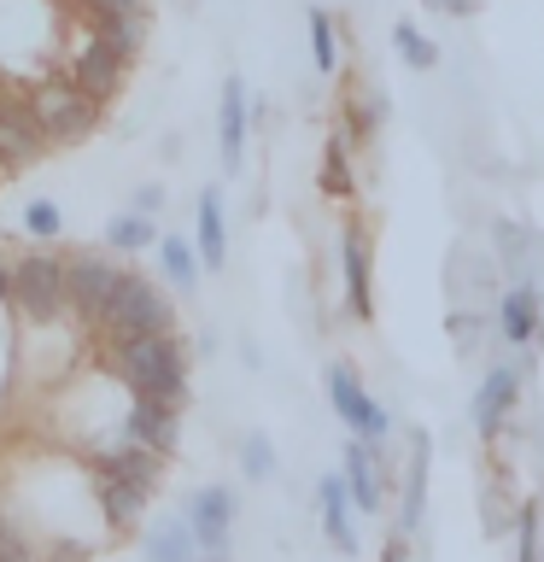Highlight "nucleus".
<instances>
[{
    "label": "nucleus",
    "instance_id": "nucleus-1",
    "mask_svg": "<svg viewBox=\"0 0 544 562\" xmlns=\"http://www.w3.org/2000/svg\"><path fill=\"white\" fill-rule=\"evenodd\" d=\"M105 369L123 393H140V398H170L182 404L188 398V358H182V340L175 334H135V340H117V346H100Z\"/></svg>",
    "mask_w": 544,
    "mask_h": 562
},
{
    "label": "nucleus",
    "instance_id": "nucleus-2",
    "mask_svg": "<svg viewBox=\"0 0 544 562\" xmlns=\"http://www.w3.org/2000/svg\"><path fill=\"white\" fill-rule=\"evenodd\" d=\"M88 334H94L100 346L135 340V334H175V311H170V299L158 293V281H147L140 270H117V288L100 305Z\"/></svg>",
    "mask_w": 544,
    "mask_h": 562
},
{
    "label": "nucleus",
    "instance_id": "nucleus-3",
    "mask_svg": "<svg viewBox=\"0 0 544 562\" xmlns=\"http://www.w3.org/2000/svg\"><path fill=\"white\" fill-rule=\"evenodd\" d=\"M12 311L24 316L30 328H59L70 316V293H65V252H35L12 258Z\"/></svg>",
    "mask_w": 544,
    "mask_h": 562
},
{
    "label": "nucleus",
    "instance_id": "nucleus-4",
    "mask_svg": "<svg viewBox=\"0 0 544 562\" xmlns=\"http://www.w3.org/2000/svg\"><path fill=\"white\" fill-rule=\"evenodd\" d=\"M30 105H35V117H42V130L53 147H77V140H88L105 123V105L100 100H88L77 82L65 77V70H53V77H42L30 88Z\"/></svg>",
    "mask_w": 544,
    "mask_h": 562
},
{
    "label": "nucleus",
    "instance_id": "nucleus-5",
    "mask_svg": "<svg viewBox=\"0 0 544 562\" xmlns=\"http://www.w3.org/2000/svg\"><path fill=\"white\" fill-rule=\"evenodd\" d=\"M47 153H53V140H47L42 117H35V105H30V88L0 82V176L42 165Z\"/></svg>",
    "mask_w": 544,
    "mask_h": 562
},
{
    "label": "nucleus",
    "instance_id": "nucleus-6",
    "mask_svg": "<svg viewBox=\"0 0 544 562\" xmlns=\"http://www.w3.org/2000/svg\"><path fill=\"white\" fill-rule=\"evenodd\" d=\"M112 288H117V263H112V252H70L65 258V293H70V316H77L82 328H94V316H100V305L112 299Z\"/></svg>",
    "mask_w": 544,
    "mask_h": 562
},
{
    "label": "nucleus",
    "instance_id": "nucleus-7",
    "mask_svg": "<svg viewBox=\"0 0 544 562\" xmlns=\"http://www.w3.org/2000/svg\"><path fill=\"white\" fill-rule=\"evenodd\" d=\"M123 439H135V446H147V451H158L170 463L175 446H182V404L129 393V411H123Z\"/></svg>",
    "mask_w": 544,
    "mask_h": 562
},
{
    "label": "nucleus",
    "instance_id": "nucleus-8",
    "mask_svg": "<svg viewBox=\"0 0 544 562\" xmlns=\"http://www.w3.org/2000/svg\"><path fill=\"white\" fill-rule=\"evenodd\" d=\"M65 77L82 88L88 100H100V105H112L123 94V82H129V59H117L112 47L100 42V35H88V42L70 53V65H65Z\"/></svg>",
    "mask_w": 544,
    "mask_h": 562
},
{
    "label": "nucleus",
    "instance_id": "nucleus-9",
    "mask_svg": "<svg viewBox=\"0 0 544 562\" xmlns=\"http://www.w3.org/2000/svg\"><path fill=\"white\" fill-rule=\"evenodd\" d=\"M328 404L340 411V422L358 439H369V446H381V439H386V411L363 393V381L351 375V363H328Z\"/></svg>",
    "mask_w": 544,
    "mask_h": 562
},
{
    "label": "nucleus",
    "instance_id": "nucleus-10",
    "mask_svg": "<svg viewBox=\"0 0 544 562\" xmlns=\"http://www.w3.org/2000/svg\"><path fill=\"white\" fill-rule=\"evenodd\" d=\"M235 492L228 486H200L188 498V527H193V544H200V551H228V527H235Z\"/></svg>",
    "mask_w": 544,
    "mask_h": 562
},
{
    "label": "nucleus",
    "instance_id": "nucleus-11",
    "mask_svg": "<svg viewBox=\"0 0 544 562\" xmlns=\"http://www.w3.org/2000/svg\"><path fill=\"white\" fill-rule=\"evenodd\" d=\"M246 130H252V100H246V82L240 77H223V94H217V153H223V170L235 176L240 158H246Z\"/></svg>",
    "mask_w": 544,
    "mask_h": 562
},
{
    "label": "nucleus",
    "instance_id": "nucleus-12",
    "mask_svg": "<svg viewBox=\"0 0 544 562\" xmlns=\"http://www.w3.org/2000/svg\"><path fill=\"white\" fill-rule=\"evenodd\" d=\"M94 474H117V481H129L140 492H158V481H165V457L135 446V439H117L112 451H94Z\"/></svg>",
    "mask_w": 544,
    "mask_h": 562
},
{
    "label": "nucleus",
    "instance_id": "nucleus-13",
    "mask_svg": "<svg viewBox=\"0 0 544 562\" xmlns=\"http://www.w3.org/2000/svg\"><path fill=\"white\" fill-rule=\"evenodd\" d=\"M94 498H100V516H105V527L123 539V533H135L140 527V516H147V498L152 492H140V486H129V481H117V474H94Z\"/></svg>",
    "mask_w": 544,
    "mask_h": 562
},
{
    "label": "nucleus",
    "instance_id": "nucleus-14",
    "mask_svg": "<svg viewBox=\"0 0 544 562\" xmlns=\"http://www.w3.org/2000/svg\"><path fill=\"white\" fill-rule=\"evenodd\" d=\"M193 246H200L205 270H223L228 263V223H223V193L200 188V205H193Z\"/></svg>",
    "mask_w": 544,
    "mask_h": 562
},
{
    "label": "nucleus",
    "instance_id": "nucleus-15",
    "mask_svg": "<svg viewBox=\"0 0 544 562\" xmlns=\"http://www.w3.org/2000/svg\"><path fill=\"white\" fill-rule=\"evenodd\" d=\"M515 393H521V369H515V363H498V369L486 375V386L474 393V428H480V439L498 434V422L509 416Z\"/></svg>",
    "mask_w": 544,
    "mask_h": 562
},
{
    "label": "nucleus",
    "instance_id": "nucleus-16",
    "mask_svg": "<svg viewBox=\"0 0 544 562\" xmlns=\"http://www.w3.org/2000/svg\"><path fill=\"white\" fill-rule=\"evenodd\" d=\"M316 498H322V533L340 557H358V527H351V492H345V474H322V486H316Z\"/></svg>",
    "mask_w": 544,
    "mask_h": 562
},
{
    "label": "nucleus",
    "instance_id": "nucleus-17",
    "mask_svg": "<svg viewBox=\"0 0 544 562\" xmlns=\"http://www.w3.org/2000/svg\"><path fill=\"white\" fill-rule=\"evenodd\" d=\"M88 35H100L117 59L135 65L140 47H147V35H152V12H105V18H88Z\"/></svg>",
    "mask_w": 544,
    "mask_h": 562
},
{
    "label": "nucleus",
    "instance_id": "nucleus-18",
    "mask_svg": "<svg viewBox=\"0 0 544 562\" xmlns=\"http://www.w3.org/2000/svg\"><path fill=\"white\" fill-rule=\"evenodd\" d=\"M140 557L147 562H200V544H193L188 516H165L140 533Z\"/></svg>",
    "mask_w": 544,
    "mask_h": 562
},
{
    "label": "nucleus",
    "instance_id": "nucleus-19",
    "mask_svg": "<svg viewBox=\"0 0 544 562\" xmlns=\"http://www.w3.org/2000/svg\"><path fill=\"white\" fill-rule=\"evenodd\" d=\"M345 492H351V504H358L363 516H375V509H381L375 446H369V439H358V434H351V446H345Z\"/></svg>",
    "mask_w": 544,
    "mask_h": 562
},
{
    "label": "nucleus",
    "instance_id": "nucleus-20",
    "mask_svg": "<svg viewBox=\"0 0 544 562\" xmlns=\"http://www.w3.org/2000/svg\"><path fill=\"white\" fill-rule=\"evenodd\" d=\"M340 263H345V305H351V316H369L375 311V299H369V240H363L358 223L340 235Z\"/></svg>",
    "mask_w": 544,
    "mask_h": 562
},
{
    "label": "nucleus",
    "instance_id": "nucleus-21",
    "mask_svg": "<svg viewBox=\"0 0 544 562\" xmlns=\"http://www.w3.org/2000/svg\"><path fill=\"white\" fill-rule=\"evenodd\" d=\"M158 270H165V281H175L182 293L200 288V246H193L188 235H158Z\"/></svg>",
    "mask_w": 544,
    "mask_h": 562
},
{
    "label": "nucleus",
    "instance_id": "nucleus-22",
    "mask_svg": "<svg viewBox=\"0 0 544 562\" xmlns=\"http://www.w3.org/2000/svg\"><path fill=\"white\" fill-rule=\"evenodd\" d=\"M158 217H140V211H117L112 223H105V252H147L158 246Z\"/></svg>",
    "mask_w": 544,
    "mask_h": 562
},
{
    "label": "nucleus",
    "instance_id": "nucleus-23",
    "mask_svg": "<svg viewBox=\"0 0 544 562\" xmlns=\"http://www.w3.org/2000/svg\"><path fill=\"white\" fill-rule=\"evenodd\" d=\"M498 323H503L509 340H533V328H539V305H533V293H526V288H509V293L498 299Z\"/></svg>",
    "mask_w": 544,
    "mask_h": 562
},
{
    "label": "nucleus",
    "instance_id": "nucleus-24",
    "mask_svg": "<svg viewBox=\"0 0 544 562\" xmlns=\"http://www.w3.org/2000/svg\"><path fill=\"white\" fill-rule=\"evenodd\" d=\"M421 504H428V434H416V457H410V492H404V533L421 521Z\"/></svg>",
    "mask_w": 544,
    "mask_h": 562
},
{
    "label": "nucleus",
    "instance_id": "nucleus-25",
    "mask_svg": "<svg viewBox=\"0 0 544 562\" xmlns=\"http://www.w3.org/2000/svg\"><path fill=\"white\" fill-rule=\"evenodd\" d=\"M310 59L322 77H333V65H340V35H333V18L322 7H310Z\"/></svg>",
    "mask_w": 544,
    "mask_h": 562
},
{
    "label": "nucleus",
    "instance_id": "nucleus-26",
    "mask_svg": "<svg viewBox=\"0 0 544 562\" xmlns=\"http://www.w3.org/2000/svg\"><path fill=\"white\" fill-rule=\"evenodd\" d=\"M393 47H398V59L410 65V70H433L439 65V47L416 24H393Z\"/></svg>",
    "mask_w": 544,
    "mask_h": 562
},
{
    "label": "nucleus",
    "instance_id": "nucleus-27",
    "mask_svg": "<svg viewBox=\"0 0 544 562\" xmlns=\"http://www.w3.org/2000/svg\"><path fill=\"white\" fill-rule=\"evenodd\" d=\"M345 147H351V135L340 130L328 140V153H322V193H333V200H345L351 193V165H345Z\"/></svg>",
    "mask_w": 544,
    "mask_h": 562
},
{
    "label": "nucleus",
    "instance_id": "nucleus-28",
    "mask_svg": "<svg viewBox=\"0 0 544 562\" xmlns=\"http://www.w3.org/2000/svg\"><path fill=\"white\" fill-rule=\"evenodd\" d=\"M240 474L246 481H270L275 474V446L263 434H240Z\"/></svg>",
    "mask_w": 544,
    "mask_h": 562
},
{
    "label": "nucleus",
    "instance_id": "nucleus-29",
    "mask_svg": "<svg viewBox=\"0 0 544 562\" xmlns=\"http://www.w3.org/2000/svg\"><path fill=\"white\" fill-rule=\"evenodd\" d=\"M24 235H35V240H59L65 235V211L59 205H53V200H30L24 205Z\"/></svg>",
    "mask_w": 544,
    "mask_h": 562
},
{
    "label": "nucleus",
    "instance_id": "nucleus-30",
    "mask_svg": "<svg viewBox=\"0 0 544 562\" xmlns=\"http://www.w3.org/2000/svg\"><path fill=\"white\" fill-rule=\"evenodd\" d=\"M0 562H35V544L24 539L12 509H0Z\"/></svg>",
    "mask_w": 544,
    "mask_h": 562
},
{
    "label": "nucleus",
    "instance_id": "nucleus-31",
    "mask_svg": "<svg viewBox=\"0 0 544 562\" xmlns=\"http://www.w3.org/2000/svg\"><path fill=\"white\" fill-rule=\"evenodd\" d=\"M129 211H140V217H158V211H165V188H158V182H140V188L129 193Z\"/></svg>",
    "mask_w": 544,
    "mask_h": 562
},
{
    "label": "nucleus",
    "instance_id": "nucleus-32",
    "mask_svg": "<svg viewBox=\"0 0 544 562\" xmlns=\"http://www.w3.org/2000/svg\"><path fill=\"white\" fill-rule=\"evenodd\" d=\"M88 18H105V12H147V0H77Z\"/></svg>",
    "mask_w": 544,
    "mask_h": 562
},
{
    "label": "nucleus",
    "instance_id": "nucleus-33",
    "mask_svg": "<svg viewBox=\"0 0 544 562\" xmlns=\"http://www.w3.org/2000/svg\"><path fill=\"white\" fill-rule=\"evenodd\" d=\"M533 516H539V509H526V516H521V562H539V533H533Z\"/></svg>",
    "mask_w": 544,
    "mask_h": 562
},
{
    "label": "nucleus",
    "instance_id": "nucleus-34",
    "mask_svg": "<svg viewBox=\"0 0 544 562\" xmlns=\"http://www.w3.org/2000/svg\"><path fill=\"white\" fill-rule=\"evenodd\" d=\"M428 12H456V18H474V0H421Z\"/></svg>",
    "mask_w": 544,
    "mask_h": 562
},
{
    "label": "nucleus",
    "instance_id": "nucleus-35",
    "mask_svg": "<svg viewBox=\"0 0 544 562\" xmlns=\"http://www.w3.org/2000/svg\"><path fill=\"white\" fill-rule=\"evenodd\" d=\"M386 562H410V544H404V533L386 539Z\"/></svg>",
    "mask_w": 544,
    "mask_h": 562
},
{
    "label": "nucleus",
    "instance_id": "nucleus-36",
    "mask_svg": "<svg viewBox=\"0 0 544 562\" xmlns=\"http://www.w3.org/2000/svg\"><path fill=\"white\" fill-rule=\"evenodd\" d=\"M0 305H12V263L0 258Z\"/></svg>",
    "mask_w": 544,
    "mask_h": 562
},
{
    "label": "nucleus",
    "instance_id": "nucleus-37",
    "mask_svg": "<svg viewBox=\"0 0 544 562\" xmlns=\"http://www.w3.org/2000/svg\"><path fill=\"white\" fill-rule=\"evenodd\" d=\"M0 235H7V228H0Z\"/></svg>",
    "mask_w": 544,
    "mask_h": 562
},
{
    "label": "nucleus",
    "instance_id": "nucleus-38",
    "mask_svg": "<svg viewBox=\"0 0 544 562\" xmlns=\"http://www.w3.org/2000/svg\"><path fill=\"white\" fill-rule=\"evenodd\" d=\"M0 182H7V176H0Z\"/></svg>",
    "mask_w": 544,
    "mask_h": 562
}]
</instances>
